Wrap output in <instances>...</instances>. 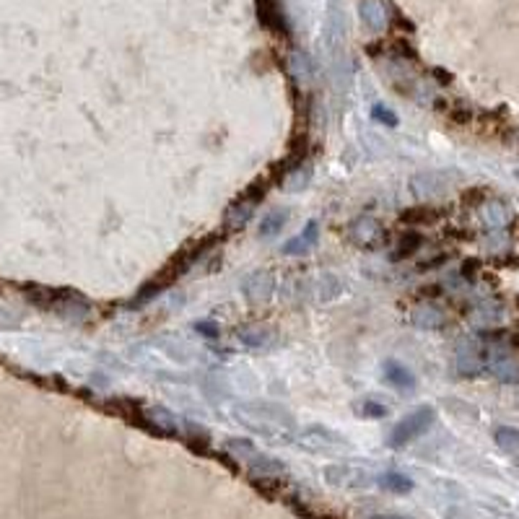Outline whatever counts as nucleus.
Wrapping results in <instances>:
<instances>
[{
	"mask_svg": "<svg viewBox=\"0 0 519 519\" xmlns=\"http://www.w3.org/2000/svg\"><path fill=\"white\" fill-rule=\"evenodd\" d=\"M379 483H382V488L392 491V493H408V491L413 488V481L410 478H405V475L400 473H387L379 478Z\"/></svg>",
	"mask_w": 519,
	"mask_h": 519,
	"instance_id": "obj_16",
	"label": "nucleus"
},
{
	"mask_svg": "<svg viewBox=\"0 0 519 519\" xmlns=\"http://www.w3.org/2000/svg\"><path fill=\"white\" fill-rule=\"evenodd\" d=\"M369 519H405V517H395V514H376V517H369Z\"/></svg>",
	"mask_w": 519,
	"mask_h": 519,
	"instance_id": "obj_22",
	"label": "nucleus"
},
{
	"mask_svg": "<svg viewBox=\"0 0 519 519\" xmlns=\"http://www.w3.org/2000/svg\"><path fill=\"white\" fill-rule=\"evenodd\" d=\"M236 415L247 423L249 429L263 434L268 439H286L294 429V418L278 405L271 403H257V405H239Z\"/></svg>",
	"mask_w": 519,
	"mask_h": 519,
	"instance_id": "obj_1",
	"label": "nucleus"
},
{
	"mask_svg": "<svg viewBox=\"0 0 519 519\" xmlns=\"http://www.w3.org/2000/svg\"><path fill=\"white\" fill-rule=\"evenodd\" d=\"M286 221H288V213L286 211H271V213H265L263 221H260V234H263V236H275V234L283 231Z\"/></svg>",
	"mask_w": 519,
	"mask_h": 519,
	"instance_id": "obj_15",
	"label": "nucleus"
},
{
	"mask_svg": "<svg viewBox=\"0 0 519 519\" xmlns=\"http://www.w3.org/2000/svg\"><path fill=\"white\" fill-rule=\"evenodd\" d=\"M382 374H384V382L398 387V390H415L413 371L408 369V366H403L400 361H395V359H387L382 364Z\"/></svg>",
	"mask_w": 519,
	"mask_h": 519,
	"instance_id": "obj_8",
	"label": "nucleus"
},
{
	"mask_svg": "<svg viewBox=\"0 0 519 519\" xmlns=\"http://www.w3.org/2000/svg\"><path fill=\"white\" fill-rule=\"evenodd\" d=\"M483 369V359L478 354V348H462L457 356V371L465 376H475Z\"/></svg>",
	"mask_w": 519,
	"mask_h": 519,
	"instance_id": "obj_14",
	"label": "nucleus"
},
{
	"mask_svg": "<svg viewBox=\"0 0 519 519\" xmlns=\"http://www.w3.org/2000/svg\"><path fill=\"white\" fill-rule=\"evenodd\" d=\"M309 180H312V164H304L301 161L299 166H296L294 172H286V177H283V190H288V192H301V190L307 187L309 185Z\"/></svg>",
	"mask_w": 519,
	"mask_h": 519,
	"instance_id": "obj_12",
	"label": "nucleus"
},
{
	"mask_svg": "<svg viewBox=\"0 0 519 519\" xmlns=\"http://www.w3.org/2000/svg\"><path fill=\"white\" fill-rule=\"evenodd\" d=\"M371 117H374L376 122H382V125H390V128H395L398 125V117H395V112H390L387 106L376 104L374 109H371Z\"/></svg>",
	"mask_w": 519,
	"mask_h": 519,
	"instance_id": "obj_21",
	"label": "nucleus"
},
{
	"mask_svg": "<svg viewBox=\"0 0 519 519\" xmlns=\"http://www.w3.org/2000/svg\"><path fill=\"white\" fill-rule=\"evenodd\" d=\"M418 247H421V236H418V234H405L403 241H400L398 247H395V252H392V260H395V263H398V260H405V257L413 255Z\"/></svg>",
	"mask_w": 519,
	"mask_h": 519,
	"instance_id": "obj_18",
	"label": "nucleus"
},
{
	"mask_svg": "<svg viewBox=\"0 0 519 519\" xmlns=\"http://www.w3.org/2000/svg\"><path fill=\"white\" fill-rule=\"evenodd\" d=\"M319 241V226L312 221V224H307V229L299 234V236H294L291 241H286L283 244V255H307L309 249H315V244Z\"/></svg>",
	"mask_w": 519,
	"mask_h": 519,
	"instance_id": "obj_9",
	"label": "nucleus"
},
{
	"mask_svg": "<svg viewBox=\"0 0 519 519\" xmlns=\"http://www.w3.org/2000/svg\"><path fill=\"white\" fill-rule=\"evenodd\" d=\"M486 369L498 376L501 382H519V359L509 354H493L486 361Z\"/></svg>",
	"mask_w": 519,
	"mask_h": 519,
	"instance_id": "obj_7",
	"label": "nucleus"
},
{
	"mask_svg": "<svg viewBox=\"0 0 519 519\" xmlns=\"http://www.w3.org/2000/svg\"><path fill=\"white\" fill-rule=\"evenodd\" d=\"M496 442H498V447H501V449H506V452L519 449V431H514V429H498L496 431Z\"/></svg>",
	"mask_w": 519,
	"mask_h": 519,
	"instance_id": "obj_20",
	"label": "nucleus"
},
{
	"mask_svg": "<svg viewBox=\"0 0 519 519\" xmlns=\"http://www.w3.org/2000/svg\"><path fill=\"white\" fill-rule=\"evenodd\" d=\"M324 478L330 486L338 488H369L374 483V475L354 465H330L324 467Z\"/></svg>",
	"mask_w": 519,
	"mask_h": 519,
	"instance_id": "obj_4",
	"label": "nucleus"
},
{
	"mask_svg": "<svg viewBox=\"0 0 519 519\" xmlns=\"http://www.w3.org/2000/svg\"><path fill=\"white\" fill-rule=\"evenodd\" d=\"M361 16L369 29H382L387 23V11L379 0H361Z\"/></svg>",
	"mask_w": 519,
	"mask_h": 519,
	"instance_id": "obj_13",
	"label": "nucleus"
},
{
	"mask_svg": "<svg viewBox=\"0 0 519 519\" xmlns=\"http://www.w3.org/2000/svg\"><path fill=\"white\" fill-rule=\"evenodd\" d=\"M356 410H359V415H364V418H384V415H387V405H379L376 400H364V403L356 405Z\"/></svg>",
	"mask_w": 519,
	"mask_h": 519,
	"instance_id": "obj_19",
	"label": "nucleus"
},
{
	"mask_svg": "<svg viewBox=\"0 0 519 519\" xmlns=\"http://www.w3.org/2000/svg\"><path fill=\"white\" fill-rule=\"evenodd\" d=\"M273 291H275V278H273L271 273H255V275L244 283V294H247L252 301H265Z\"/></svg>",
	"mask_w": 519,
	"mask_h": 519,
	"instance_id": "obj_10",
	"label": "nucleus"
},
{
	"mask_svg": "<svg viewBox=\"0 0 519 519\" xmlns=\"http://www.w3.org/2000/svg\"><path fill=\"white\" fill-rule=\"evenodd\" d=\"M263 197H265V192H260V195L244 197V200H239L236 205H231L229 213H226V229H229V231H239V229H244L247 221L252 219V211H255L257 203H260Z\"/></svg>",
	"mask_w": 519,
	"mask_h": 519,
	"instance_id": "obj_6",
	"label": "nucleus"
},
{
	"mask_svg": "<svg viewBox=\"0 0 519 519\" xmlns=\"http://www.w3.org/2000/svg\"><path fill=\"white\" fill-rule=\"evenodd\" d=\"M348 239L354 241L356 247L366 249V252H376V249L387 247L390 234L382 226V221H376L374 216H359L348 226Z\"/></svg>",
	"mask_w": 519,
	"mask_h": 519,
	"instance_id": "obj_3",
	"label": "nucleus"
},
{
	"mask_svg": "<svg viewBox=\"0 0 519 519\" xmlns=\"http://www.w3.org/2000/svg\"><path fill=\"white\" fill-rule=\"evenodd\" d=\"M413 324L415 327H423V330H439V327H444L447 324V317L444 312L439 307H418L413 312Z\"/></svg>",
	"mask_w": 519,
	"mask_h": 519,
	"instance_id": "obj_11",
	"label": "nucleus"
},
{
	"mask_svg": "<svg viewBox=\"0 0 519 519\" xmlns=\"http://www.w3.org/2000/svg\"><path fill=\"white\" fill-rule=\"evenodd\" d=\"M483 219H486V224H488L491 229H501V226L509 224V211H506V205H501V203H491L488 208H486V213H483Z\"/></svg>",
	"mask_w": 519,
	"mask_h": 519,
	"instance_id": "obj_17",
	"label": "nucleus"
},
{
	"mask_svg": "<svg viewBox=\"0 0 519 519\" xmlns=\"http://www.w3.org/2000/svg\"><path fill=\"white\" fill-rule=\"evenodd\" d=\"M434 418H437V413H434V408H429V405H423V408H418V410H413V413H408L405 418L392 429L390 447L400 449V447H405V444H410V442H415L418 437H423V434L431 429Z\"/></svg>",
	"mask_w": 519,
	"mask_h": 519,
	"instance_id": "obj_2",
	"label": "nucleus"
},
{
	"mask_svg": "<svg viewBox=\"0 0 519 519\" xmlns=\"http://www.w3.org/2000/svg\"><path fill=\"white\" fill-rule=\"evenodd\" d=\"M257 16H260V23H263L268 31H275L280 37H288V34H291L286 13H283V8H280L275 0H257Z\"/></svg>",
	"mask_w": 519,
	"mask_h": 519,
	"instance_id": "obj_5",
	"label": "nucleus"
}]
</instances>
